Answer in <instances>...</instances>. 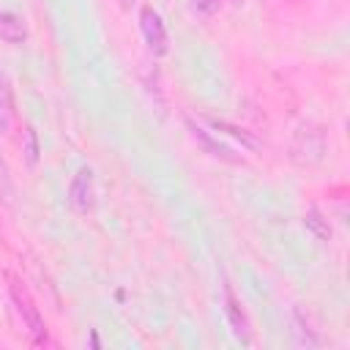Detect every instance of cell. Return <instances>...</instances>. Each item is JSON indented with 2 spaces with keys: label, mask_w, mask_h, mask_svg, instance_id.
Returning a JSON list of instances; mask_svg holds the SVG:
<instances>
[{
  "label": "cell",
  "mask_w": 350,
  "mask_h": 350,
  "mask_svg": "<svg viewBox=\"0 0 350 350\" xmlns=\"http://www.w3.org/2000/svg\"><path fill=\"white\" fill-rule=\"evenodd\" d=\"M8 293H11V304H14V309L22 320V328L27 331L30 342L33 345H46V325H44V317H41L33 295L27 293V287L19 279L8 276Z\"/></svg>",
  "instance_id": "obj_1"
},
{
  "label": "cell",
  "mask_w": 350,
  "mask_h": 350,
  "mask_svg": "<svg viewBox=\"0 0 350 350\" xmlns=\"http://www.w3.org/2000/svg\"><path fill=\"white\" fill-rule=\"evenodd\" d=\"M323 156H325V134H323V129L320 126H312V123L301 126L295 131V137H293V145H290L293 164H298V167H314V164L323 161Z\"/></svg>",
  "instance_id": "obj_2"
},
{
  "label": "cell",
  "mask_w": 350,
  "mask_h": 350,
  "mask_svg": "<svg viewBox=\"0 0 350 350\" xmlns=\"http://www.w3.org/2000/svg\"><path fill=\"white\" fill-rule=\"evenodd\" d=\"M183 123H186L191 139H194L208 156H213V159H219V161H227V164H243V156H241V153H235L230 145H224L221 139H216V137H213L208 129H202L194 118H183Z\"/></svg>",
  "instance_id": "obj_3"
},
{
  "label": "cell",
  "mask_w": 350,
  "mask_h": 350,
  "mask_svg": "<svg viewBox=\"0 0 350 350\" xmlns=\"http://www.w3.org/2000/svg\"><path fill=\"white\" fill-rule=\"evenodd\" d=\"M139 30H142V38H145V44H148V49L153 55H159V57L167 55V49H170L167 27H164V22H161V16H159V11L153 5H142L139 8Z\"/></svg>",
  "instance_id": "obj_4"
},
{
  "label": "cell",
  "mask_w": 350,
  "mask_h": 350,
  "mask_svg": "<svg viewBox=\"0 0 350 350\" xmlns=\"http://www.w3.org/2000/svg\"><path fill=\"white\" fill-rule=\"evenodd\" d=\"M68 202L77 213H88L96 202V180H93V170L90 167H79L77 175L71 178L68 186Z\"/></svg>",
  "instance_id": "obj_5"
},
{
  "label": "cell",
  "mask_w": 350,
  "mask_h": 350,
  "mask_svg": "<svg viewBox=\"0 0 350 350\" xmlns=\"http://www.w3.org/2000/svg\"><path fill=\"white\" fill-rule=\"evenodd\" d=\"M221 295H224V317H227L232 334H235L243 345H249V342H252V325H249V317H246L243 304L238 301V295L232 293V287H230L227 282L221 284Z\"/></svg>",
  "instance_id": "obj_6"
},
{
  "label": "cell",
  "mask_w": 350,
  "mask_h": 350,
  "mask_svg": "<svg viewBox=\"0 0 350 350\" xmlns=\"http://www.w3.org/2000/svg\"><path fill=\"white\" fill-rule=\"evenodd\" d=\"M14 118H16V109H14V85L5 74H0V134L8 137L11 129H14Z\"/></svg>",
  "instance_id": "obj_7"
},
{
  "label": "cell",
  "mask_w": 350,
  "mask_h": 350,
  "mask_svg": "<svg viewBox=\"0 0 350 350\" xmlns=\"http://www.w3.org/2000/svg\"><path fill=\"white\" fill-rule=\"evenodd\" d=\"M0 41L14 44V46H19V44L27 41V27H25V22H22L16 14H11V11H0Z\"/></svg>",
  "instance_id": "obj_8"
},
{
  "label": "cell",
  "mask_w": 350,
  "mask_h": 350,
  "mask_svg": "<svg viewBox=\"0 0 350 350\" xmlns=\"http://www.w3.org/2000/svg\"><path fill=\"white\" fill-rule=\"evenodd\" d=\"M205 123H208V126H213L216 131H227L232 139H238L241 145H246V148H252V150H257V148H260V139H257L252 131H246V129H241V126H235V123H230V120L205 118Z\"/></svg>",
  "instance_id": "obj_9"
},
{
  "label": "cell",
  "mask_w": 350,
  "mask_h": 350,
  "mask_svg": "<svg viewBox=\"0 0 350 350\" xmlns=\"http://www.w3.org/2000/svg\"><path fill=\"white\" fill-rule=\"evenodd\" d=\"M304 224H306V230H309L312 235H317L320 241H328V238H331V224H328V219L323 216L320 208H309V211L304 213Z\"/></svg>",
  "instance_id": "obj_10"
},
{
  "label": "cell",
  "mask_w": 350,
  "mask_h": 350,
  "mask_svg": "<svg viewBox=\"0 0 350 350\" xmlns=\"http://www.w3.org/2000/svg\"><path fill=\"white\" fill-rule=\"evenodd\" d=\"M22 153H25V161L33 167L36 161H38V134H36V129L33 126H25V148H22Z\"/></svg>",
  "instance_id": "obj_11"
},
{
  "label": "cell",
  "mask_w": 350,
  "mask_h": 350,
  "mask_svg": "<svg viewBox=\"0 0 350 350\" xmlns=\"http://www.w3.org/2000/svg\"><path fill=\"white\" fill-rule=\"evenodd\" d=\"M0 197H3V200H11V197H14V186H11V178H8V167H5L3 159H0Z\"/></svg>",
  "instance_id": "obj_12"
},
{
  "label": "cell",
  "mask_w": 350,
  "mask_h": 350,
  "mask_svg": "<svg viewBox=\"0 0 350 350\" xmlns=\"http://www.w3.org/2000/svg\"><path fill=\"white\" fill-rule=\"evenodd\" d=\"M219 5H221V0H191V8L197 14H202V16H211Z\"/></svg>",
  "instance_id": "obj_13"
},
{
  "label": "cell",
  "mask_w": 350,
  "mask_h": 350,
  "mask_svg": "<svg viewBox=\"0 0 350 350\" xmlns=\"http://www.w3.org/2000/svg\"><path fill=\"white\" fill-rule=\"evenodd\" d=\"M118 5H120V8H123V11H129V8H131V5H134V0H118Z\"/></svg>",
  "instance_id": "obj_14"
}]
</instances>
